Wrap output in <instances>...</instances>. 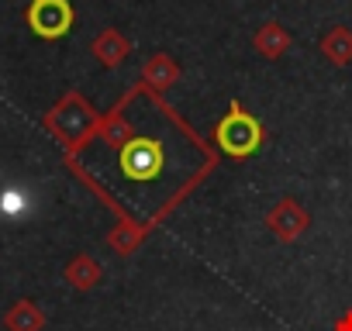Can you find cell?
Returning a JSON list of instances; mask_svg holds the SVG:
<instances>
[{
  "mask_svg": "<svg viewBox=\"0 0 352 331\" xmlns=\"http://www.w3.org/2000/svg\"><path fill=\"white\" fill-rule=\"evenodd\" d=\"M97 138L111 148V176L97 183L100 197L121 211V221H145V231L180 201L204 173H190L194 166L184 159V145H194V131L162 114L159 131L145 124V117H128V100L114 107V114L100 124Z\"/></svg>",
  "mask_w": 352,
  "mask_h": 331,
  "instance_id": "cell-1",
  "label": "cell"
},
{
  "mask_svg": "<svg viewBox=\"0 0 352 331\" xmlns=\"http://www.w3.org/2000/svg\"><path fill=\"white\" fill-rule=\"evenodd\" d=\"M214 138H218V145H221L225 155L245 159V155H252V152L263 145V124H259L242 104H232L228 114L218 121Z\"/></svg>",
  "mask_w": 352,
  "mask_h": 331,
  "instance_id": "cell-2",
  "label": "cell"
},
{
  "mask_svg": "<svg viewBox=\"0 0 352 331\" xmlns=\"http://www.w3.org/2000/svg\"><path fill=\"white\" fill-rule=\"evenodd\" d=\"M76 14L69 8V0H32L28 8V25L38 38H63L73 28Z\"/></svg>",
  "mask_w": 352,
  "mask_h": 331,
  "instance_id": "cell-3",
  "label": "cell"
},
{
  "mask_svg": "<svg viewBox=\"0 0 352 331\" xmlns=\"http://www.w3.org/2000/svg\"><path fill=\"white\" fill-rule=\"evenodd\" d=\"M45 124L63 138V141H80L87 131H90V124H94V111L87 107V100L83 97H66L49 117H45Z\"/></svg>",
  "mask_w": 352,
  "mask_h": 331,
  "instance_id": "cell-4",
  "label": "cell"
},
{
  "mask_svg": "<svg viewBox=\"0 0 352 331\" xmlns=\"http://www.w3.org/2000/svg\"><path fill=\"white\" fill-rule=\"evenodd\" d=\"M266 225H270V231H273L280 242H294V238L307 228V211L297 207V201L287 197V201H280V204L270 211Z\"/></svg>",
  "mask_w": 352,
  "mask_h": 331,
  "instance_id": "cell-5",
  "label": "cell"
},
{
  "mask_svg": "<svg viewBox=\"0 0 352 331\" xmlns=\"http://www.w3.org/2000/svg\"><path fill=\"white\" fill-rule=\"evenodd\" d=\"M94 49H97L100 62H107V66H118V62L124 59V52H128V45H124V38H121L118 32H104Z\"/></svg>",
  "mask_w": 352,
  "mask_h": 331,
  "instance_id": "cell-6",
  "label": "cell"
},
{
  "mask_svg": "<svg viewBox=\"0 0 352 331\" xmlns=\"http://www.w3.org/2000/svg\"><path fill=\"white\" fill-rule=\"evenodd\" d=\"M321 49H324L335 62H349V59H352V35H349L345 28H335V32L321 42Z\"/></svg>",
  "mask_w": 352,
  "mask_h": 331,
  "instance_id": "cell-7",
  "label": "cell"
},
{
  "mask_svg": "<svg viewBox=\"0 0 352 331\" xmlns=\"http://www.w3.org/2000/svg\"><path fill=\"white\" fill-rule=\"evenodd\" d=\"M173 80H176L173 62H169L166 56H152V62L145 66V83H152V87H169Z\"/></svg>",
  "mask_w": 352,
  "mask_h": 331,
  "instance_id": "cell-8",
  "label": "cell"
},
{
  "mask_svg": "<svg viewBox=\"0 0 352 331\" xmlns=\"http://www.w3.org/2000/svg\"><path fill=\"white\" fill-rule=\"evenodd\" d=\"M256 45L270 56V59H276L283 49H287V35L280 32V25H266L263 32H259V38H256Z\"/></svg>",
  "mask_w": 352,
  "mask_h": 331,
  "instance_id": "cell-9",
  "label": "cell"
},
{
  "mask_svg": "<svg viewBox=\"0 0 352 331\" xmlns=\"http://www.w3.org/2000/svg\"><path fill=\"white\" fill-rule=\"evenodd\" d=\"M97 279H100V269H97V262H90V259H76V262L69 266V283H73V286L87 290V286H94Z\"/></svg>",
  "mask_w": 352,
  "mask_h": 331,
  "instance_id": "cell-10",
  "label": "cell"
},
{
  "mask_svg": "<svg viewBox=\"0 0 352 331\" xmlns=\"http://www.w3.org/2000/svg\"><path fill=\"white\" fill-rule=\"evenodd\" d=\"M11 324H14L18 331H38V324H42V314H38L32 304H21V307L11 314Z\"/></svg>",
  "mask_w": 352,
  "mask_h": 331,
  "instance_id": "cell-11",
  "label": "cell"
},
{
  "mask_svg": "<svg viewBox=\"0 0 352 331\" xmlns=\"http://www.w3.org/2000/svg\"><path fill=\"white\" fill-rule=\"evenodd\" d=\"M335 331H352V310H349V314H345V317L335 324Z\"/></svg>",
  "mask_w": 352,
  "mask_h": 331,
  "instance_id": "cell-12",
  "label": "cell"
}]
</instances>
